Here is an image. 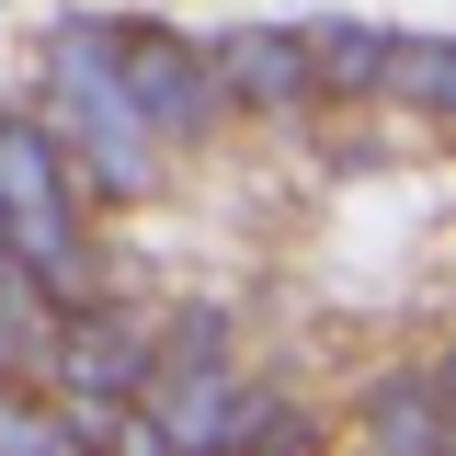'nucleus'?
I'll return each instance as SVG.
<instances>
[{
  "mask_svg": "<svg viewBox=\"0 0 456 456\" xmlns=\"http://www.w3.org/2000/svg\"><path fill=\"white\" fill-rule=\"evenodd\" d=\"M365 434L377 445H445V365H411V399L365 411Z\"/></svg>",
  "mask_w": 456,
  "mask_h": 456,
  "instance_id": "423d86ee",
  "label": "nucleus"
},
{
  "mask_svg": "<svg viewBox=\"0 0 456 456\" xmlns=\"http://www.w3.org/2000/svg\"><path fill=\"white\" fill-rule=\"evenodd\" d=\"M103 69H114L126 114H137L160 149H171V137H206V126H217V80H206L194 35H171V23H103Z\"/></svg>",
  "mask_w": 456,
  "mask_h": 456,
  "instance_id": "f257e3e1",
  "label": "nucleus"
},
{
  "mask_svg": "<svg viewBox=\"0 0 456 456\" xmlns=\"http://www.w3.org/2000/svg\"><path fill=\"white\" fill-rule=\"evenodd\" d=\"M297 46H308V103H342V92H377L388 35H377V23H320V35H297Z\"/></svg>",
  "mask_w": 456,
  "mask_h": 456,
  "instance_id": "20e7f679",
  "label": "nucleus"
},
{
  "mask_svg": "<svg viewBox=\"0 0 456 456\" xmlns=\"http://www.w3.org/2000/svg\"><path fill=\"white\" fill-rule=\"evenodd\" d=\"M377 80H388L411 114H445L456 103V57L434 46V35H388V57H377Z\"/></svg>",
  "mask_w": 456,
  "mask_h": 456,
  "instance_id": "39448f33",
  "label": "nucleus"
},
{
  "mask_svg": "<svg viewBox=\"0 0 456 456\" xmlns=\"http://www.w3.org/2000/svg\"><path fill=\"white\" fill-rule=\"evenodd\" d=\"M206 80H217V103L285 114V103H308V46H297V35H274V23H251V35H228V46L206 57Z\"/></svg>",
  "mask_w": 456,
  "mask_h": 456,
  "instance_id": "7ed1b4c3",
  "label": "nucleus"
},
{
  "mask_svg": "<svg viewBox=\"0 0 456 456\" xmlns=\"http://www.w3.org/2000/svg\"><path fill=\"white\" fill-rule=\"evenodd\" d=\"M149 308H92V297H80V308H57V331H46V388H69L80 399V411H114V399H137L149 388Z\"/></svg>",
  "mask_w": 456,
  "mask_h": 456,
  "instance_id": "f03ea898",
  "label": "nucleus"
}]
</instances>
